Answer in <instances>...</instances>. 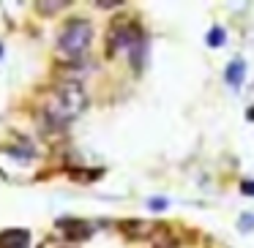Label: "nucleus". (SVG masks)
I'll list each match as a JSON object with an SVG mask.
<instances>
[{
    "mask_svg": "<svg viewBox=\"0 0 254 248\" xmlns=\"http://www.w3.org/2000/svg\"><path fill=\"white\" fill-rule=\"evenodd\" d=\"M85 106H88V96H85V90L79 88L77 82H66L50 96L44 112H47V117H50L52 123L66 126V123H71L74 117L82 115Z\"/></svg>",
    "mask_w": 254,
    "mask_h": 248,
    "instance_id": "1",
    "label": "nucleus"
},
{
    "mask_svg": "<svg viewBox=\"0 0 254 248\" xmlns=\"http://www.w3.org/2000/svg\"><path fill=\"white\" fill-rule=\"evenodd\" d=\"M90 41H93V25L82 17L71 19L61 30V36H58V52L63 57H77L90 47Z\"/></svg>",
    "mask_w": 254,
    "mask_h": 248,
    "instance_id": "2",
    "label": "nucleus"
},
{
    "mask_svg": "<svg viewBox=\"0 0 254 248\" xmlns=\"http://www.w3.org/2000/svg\"><path fill=\"white\" fill-rule=\"evenodd\" d=\"M58 229L66 232V240H88L90 235H93V224H88V221H71V218H63L58 221Z\"/></svg>",
    "mask_w": 254,
    "mask_h": 248,
    "instance_id": "3",
    "label": "nucleus"
},
{
    "mask_svg": "<svg viewBox=\"0 0 254 248\" xmlns=\"http://www.w3.org/2000/svg\"><path fill=\"white\" fill-rule=\"evenodd\" d=\"M121 229L126 232V237H131V240H148L156 232V224H150V221H123Z\"/></svg>",
    "mask_w": 254,
    "mask_h": 248,
    "instance_id": "4",
    "label": "nucleus"
},
{
    "mask_svg": "<svg viewBox=\"0 0 254 248\" xmlns=\"http://www.w3.org/2000/svg\"><path fill=\"white\" fill-rule=\"evenodd\" d=\"M28 243H30V232L25 229L0 232V248H28Z\"/></svg>",
    "mask_w": 254,
    "mask_h": 248,
    "instance_id": "5",
    "label": "nucleus"
},
{
    "mask_svg": "<svg viewBox=\"0 0 254 248\" xmlns=\"http://www.w3.org/2000/svg\"><path fill=\"white\" fill-rule=\"evenodd\" d=\"M227 85H232V88H241L243 85V77H246V63L243 60H232L230 66H227Z\"/></svg>",
    "mask_w": 254,
    "mask_h": 248,
    "instance_id": "6",
    "label": "nucleus"
},
{
    "mask_svg": "<svg viewBox=\"0 0 254 248\" xmlns=\"http://www.w3.org/2000/svg\"><path fill=\"white\" fill-rule=\"evenodd\" d=\"M208 44L210 47H221V44H224V28H213V30H210V33H208Z\"/></svg>",
    "mask_w": 254,
    "mask_h": 248,
    "instance_id": "7",
    "label": "nucleus"
},
{
    "mask_svg": "<svg viewBox=\"0 0 254 248\" xmlns=\"http://www.w3.org/2000/svg\"><path fill=\"white\" fill-rule=\"evenodd\" d=\"M39 11H61V8H66V3H39Z\"/></svg>",
    "mask_w": 254,
    "mask_h": 248,
    "instance_id": "8",
    "label": "nucleus"
},
{
    "mask_svg": "<svg viewBox=\"0 0 254 248\" xmlns=\"http://www.w3.org/2000/svg\"><path fill=\"white\" fill-rule=\"evenodd\" d=\"M39 248H71V246H66V243H58V240H44Z\"/></svg>",
    "mask_w": 254,
    "mask_h": 248,
    "instance_id": "9",
    "label": "nucleus"
},
{
    "mask_svg": "<svg viewBox=\"0 0 254 248\" xmlns=\"http://www.w3.org/2000/svg\"><path fill=\"white\" fill-rule=\"evenodd\" d=\"M150 210H164L167 207V202H164V199H150Z\"/></svg>",
    "mask_w": 254,
    "mask_h": 248,
    "instance_id": "10",
    "label": "nucleus"
},
{
    "mask_svg": "<svg viewBox=\"0 0 254 248\" xmlns=\"http://www.w3.org/2000/svg\"><path fill=\"white\" fill-rule=\"evenodd\" d=\"M241 191H243V194H249V197H254V183H249V180H246V183H241Z\"/></svg>",
    "mask_w": 254,
    "mask_h": 248,
    "instance_id": "11",
    "label": "nucleus"
},
{
    "mask_svg": "<svg viewBox=\"0 0 254 248\" xmlns=\"http://www.w3.org/2000/svg\"><path fill=\"white\" fill-rule=\"evenodd\" d=\"M252 226H254V218H252V215H246V218L241 221V229H252Z\"/></svg>",
    "mask_w": 254,
    "mask_h": 248,
    "instance_id": "12",
    "label": "nucleus"
},
{
    "mask_svg": "<svg viewBox=\"0 0 254 248\" xmlns=\"http://www.w3.org/2000/svg\"><path fill=\"white\" fill-rule=\"evenodd\" d=\"M246 117H249V120H254V109H249V115H246Z\"/></svg>",
    "mask_w": 254,
    "mask_h": 248,
    "instance_id": "13",
    "label": "nucleus"
},
{
    "mask_svg": "<svg viewBox=\"0 0 254 248\" xmlns=\"http://www.w3.org/2000/svg\"><path fill=\"white\" fill-rule=\"evenodd\" d=\"M0 55H3V47H0Z\"/></svg>",
    "mask_w": 254,
    "mask_h": 248,
    "instance_id": "14",
    "label": "nucleus"
}]
</instances>
